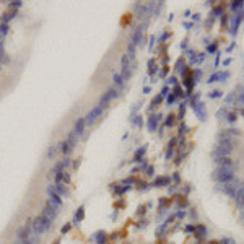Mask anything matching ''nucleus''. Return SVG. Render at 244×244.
Segmentation results:
<instances>
[{"mask_svg": "<svg viewBox=\"0 0 244 244\" xmlns=\"http://www.w3.org/2000/svg\"><path fill=\"white\" fill-rule=\"evenodd\" d=\"M50 225H52V221L39 215V217L34 218V221H33V230H34V233H44V231H47L50 228Z\"/></svg>", "mask_w": 244, "mask_h": 244, "instance_id": "f257e3e1", "label": "nucleus"}, {"mask_svg": "<svg viewBox=\"0 0 244 244\" xmlns=\"http://www.w3.org/2000/svg\"><path fill=\"white\" fill-rule=\"evenodd\" d=\"M99 114H101V107H96V109H94V111L91 112V114L88 116V119H90V121H94V119L98 117Z\"/></svg>", "mask_w": 244, "mask_h": 244, "instance_id": "f03ea898", "label": "nucleus"}]
</instances>
